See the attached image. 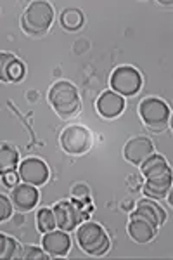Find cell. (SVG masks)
I'll list each match as a JSON object with an SVG mask.
<instances>
[{
    "label": "cell",
    "instance_id": "cell-26",
    "mask_svg": "<svg viewBox=\"0 0 173 260\" xmlns=\"http://www.w3.org/2000/svg\"><path fill=\"white\" fill-rule=\"evenodd\" d=\"M128 182H130V187H132V191H137L139 187H141V177H139V175H130Z\"/></svg>",
    "mask_w": 173,
    "mask_h": 260
},
{
    "label": "cell",
    "instance_id": "cell-25",
    "mask_svg": "<svg viewBox=\"0 0 173 260\" xmlns=\"http://www.w3.org/2000/svg\"><path fill=\"white\" fill-rule=\"evenodd\" d=\"M4 184H6L7 187H14L16 184H18V174L16 172H9V174L4 175Z\"/></svg>",
    "mask_w": 173,
    "mask_h": 260
},
{
    "label": "cell",
    "instance_id": "cell-14",
    "mask_svg": "<svg viewBox=\"0 0 173 260\" xmlns=\"http://www.w3.org/2000/svg\"><path fill=\"white\" fill-rule=\"evenodd\" d=\"M132 217H141V219L149 220L151 224H154L156 228L164 224L166 220V213L161 207H159L156 201L151 200H141L137 205H135V210L132 212Z\"/></svg>",
    "mask_w": 173,
    "mask_h": 260
},
{
    "label": "cell",
    "instance_id": "cell-5",
    "mask_svg": "<svg viewBox=\"0 0 173 260\" xmlns=\"http://www.w3.org/2000/svg\"><path fill=\"white\" fill-rule=\"evenodd\" d=\"M61 148L71 156H82L85 154L92 146V134L90 130L83 125H70L62 130L61 137Z\"/></svg>",
    "mask_w": 173,
    "mask_h": 260
},
{
    "label": "cell",
    "instance_id": "cell-3",
    "mask_svg": "<svg viewBox=\"0 0 173 260\" xmlns=\"http://www.w3.org/2000/svg\"><path fill=\"white\" fill-rule=\"evenodd\" d=\"M78 246L92 257H100L109 248V238L106 231L94 222H83L77 233Z\"/></svg>",
    "mask_w": 173,
    "mask_h": 260
},
{
    "label": "cell",
    "instance_id": "cell-2",
    "mask_svg": "<svg viewBox=\"0 0 173 260\" xmlns=\"http://www.w3.org/2000/svg\"><path fill=\"white\" fill-rule=\"evenodd\" d=\"M54 19V11L49 2H31L21 18V26L29 35H45Z\"/></svg>",
    "mask_w": 173,
    "mask_h": 260
},
{
    "label": "cell",
    "instance_id": "cell-6",
    "mask_svg": "<svg viewBox=\"0 0 173 260\" xmlns=\"http://www.w3.org/2000/svg\"><path fill=\"white\" fill-rule=\"evenodd\" d=\"M54 219L56 225L61 231H73L83 222V203L78 200H64L59 201L54 207Z\"/></svg>",
    "mask_w": 173,
    "mask_h": 260
},
{
    "label": "cell",
    "instance_id": "cell-13",
    "mask_svg": "<svg viewBox=\"0 0 173 260\" xmlns=\"http://www.w3.org/2000/svg\"><path fill=\"white\" fill-rule=\"evenodd\" d=\"M97 111L100 113V116L104 118H116L120 116L125 110V101L120 94L113 90H108L97 99Z\"/></svg>",
    "mask_w": 173,
    "mask_h": 260
},
{
    "label": "cell",
    "instance_id": "cell-18",
    "mask_svg": "<svg viewBox=\"0 0 173 260\" xmlns=\"http://www.w3.org/2000/svg\"><path fill=\"white\" fill-rule=\"evenodd\" d=\"M18 161H19V153L14 146L0 144V175L16 172Z\"/></svg>",
    "mask_w": 173,
    "mask_h": 260
},
{
    "label": "cell",
    "instance_id": "cell-4",
    "mask_svg": "<svg viewBox=\"0 0 173 260\" xmlns=\"http://www.w3.org/2000/svg\"><path fill=\"white\" fill-rule=\"evenodd\" d=\"M139 116L151 132H161L170 121V108L163 99L147 98L139 104Z\"/></svg>",
    "mask_w": 173,
    "mask_h": 260
},
{
    "label": "cell",
    "instance_id": "cell-22",
    "mask_svg": "<svg viewBox=\"0 0 173 260\" xmlns=\"http://www.w3.org/2000/svg\"><path fill=\"white\" fill-rule=\"evenodd\" d=\"M19 258L23 260H49L50 257L39 246H23L19 251Z\"/></svg>",
    "mask_w": 173,
    "mask_h": 260
},
{
    "label": "cell",
    "instance_id": "cell-17",
    "mask_svg": "<svg viewBox=\"0 0 173 260\" xmlns=\"http://www.w3.org/2000/svg\"><path fill=\"white\" fill-rule=\"evenodd\" d=\"M141 172L142 175L149 180V179H156V177H161L166 172H170V167H168L166 160L161 156V154H151L147 160L141 165Z\"/></svg>",
    "mask_w": 173,
    "mask_h": 260
},
{
    "label": "cell",
    "instance_id": "cell-24",
    "mask_svg": "<svg viewBox=\"0 0 173 260\" xmlns=\"http://www.w3.org/2000/svg\"><path fill=\"white\" fill-rule=\"evenodd\" d=\"M71 194L78 201H90L88 200V187L85 184H77V186L73 187V191H71Z\"/></svg>",
    "mask_w": 173,
    "mask_h": 260
},
{
    "label": "cell",
    "instance_id": "cell-21",
    "mask_svg": "<svg viewBox=\"0 0 173 260\" xmlns=\"http://www.w3.org/2000/svg\"><path fill=\"white\" fill-rule=\"evenodd\" d=\"M37 228H39L40 233H49V231H54L57 228L56 225V219H54V212L49 210V208H42L37 213Z\"/></svg>",
    "mask_w": 173,
    "mask_h": 260
},
{
    "label": "cell",
    "instance_id": "cell-20",
    "mask_svg": "<svg viewBox=\"0 0 173 260\" xmlns=\"http://www.w3.org/2000/svg\"><path fill=\"white\" fill-rule=\"evenodd\" d=\"M19 251L21 248L18 246V243L12 240V238L0 233V258L2 260L19 258Z\"/></svg>",
    "mask_w": 173,
    "mask_h": 260
},
{
    "label": "cell",
    "instance_id": "cell-16",
    "mask_svg": "<svg viewBox=\"0 0 173 260\" xmlns=\"http://www.w3.org/2000/svg\"><path fill=\"white\" fill-rule=\"evenodd\" d=\"M128 234L133 241L147 243L156 236V225L141 217H132L128 224Z\"/></svg>",
    "mask_w": 173,
    "mask_h": 260
},
{
    "label": "cell",
    "instance_id": "cell-7",
    "mask_svg": "<svg viewBox=\"0 0 173 260\" xmlns=\"http://www.w3.org/2000/svg\"><path fill=\"white\" fill-rule=\"evenodd\" d=\"M111 90L120 95H133L137 94L142 85L141 73L132 66H120L111 75Z\"/></svg>",
    "mask_w": 173,
    "mask_h": 260
},
{
    "label": "cell",
    "instance_id": "cell-9",
    "mask_svg": "<svg viewBox=\"0 0 173 260\" xmlns=\"http://www.w3.org/2000/svg\"><path fill=\"white\" fill-rule=\"evenodd\" d=\"M153 153H154V146L147 137H133V139L126 142L123 149L125 160L137 167H141Z\"/></svg>",
    "mask_w": 173,
    "mask_h": 260
},
{
    "label": "cell",
    "instance_id": "cell-11",
    "mask_svg": "<svg viewBox=\"0 0 173 260\" xmlns=\"http://www.w3.org/2000/svg\"><path fill=\"white\" fill-rule=\"evenodd\" d=\"M42 248L49 257H64L71 248V240L66 231H49L42 240Z\"/></svg>",
    "mask_w": 173,
    "mask_h": 260
},
{
    "label": "cell",
    "instance_id": "cell-1",
    "mask_svg": "<svg viewBox=\"0 0 173 260\" xmlns=\"http://www.w3.org/2000/svg\"><path fill=\"white\" fill-rule=\"evenodd\" d=\"M49 103L61 118H71L80 110V95L73 83L61 80L49 90Z\"/></svg>",
    "mask_w": 173,
    "mask_h": 260
},
{
    "label": "cell",
    "instance_id": "cell-23",
    "mask_svg": "<svg viewBox=\"0 0 173 260\" xmlns=\"http://www.w3.org/2000/svg\"><path fill=\"white\" fill-rule=\"evenodd\" d=\"M12 213V205H11V200L6 198L4 194H0V222L7 220Z\"/></svg>",
    "mask_w": 173,
    "mask_h": 260
},
{
    "label": "cell",
    "instance_id": "cell-12",
    "mask_svg": "<svg viewBox=\"0 0 173 260\" xmlns=\"http://www.w3.org/2000/svg\"><path fill=\"white\" fill-rule=\"evenodd\" d=\"M24 77V64L9 52H0V82H21Z\"/></svg>",
    "mask_w": 173,
    "mask_h": 260
},
{
    "label": "cell",
    "instance_id": "cell-10",
    "mask_svg": "<svg viewBox=\"0 0 173 260\" xmlns=\"http://www.w3.org/2000/svg\"><path fill=\"white\" fill-rule=\"evenodd\" d=\"M11 205L19 212H29L35 208V205L39 203V191L35 189V186L29 184H16L11 191Z\"/></svg>",
    "mask_w": 173,
    "mask_h": 260
},
{
    "label": "cell",
    "instance_id": "cell-19",
    "mask_svg": "<svg viewBox=\"0 0 173 260\" xmlns=\"http://www.w3.org/2000/svg\"><path fill=\"white\" fill-rule=\"evenodd\" d=\"M83 23H85V16L78 9H66L61 16V24L70 31L80 30L83 26Z\"/></svg>",
    "mask_w": 173,
    "mask_h": 260
},
{
    "label": "cell",
    "instance_id": "cell-15",
    "mask_svg": "<svg viewBox=\"0 0 173 260\" xmlns=\"http://www.w3.org/2000/svg\"><path fill=\"white\" fill-rule=\"evenodd\" d=\"M170 189H171V172H166L161 177L149 179L142 186L144 194L147 198H153V200L166 198V194H170Z\"/></svg>",
    "mask_w": 173,
    "mask_h": 260
},
{
    "label": "cell",
    "instance_id": "cell-8",
    "mask_svg": "<svg viewBox=\"0 0 173 260\" xmlns=\"http://www.w3.org/2000/svg\"><path fill=\"white\" fill-rule=\"evenodd\" d=\"M19 177L29 186H44L49 179V169L40 158H26L19 165Z\"/></svg>",
    "mask_w": 173,
    "mask_h": 260
},
{
    "label": "cell",
    "instance_id": "cell-27",
    "mask_svg": "<svg viewBox=\"0 0 173 260\" xmlns=\"http://www.w3.org/2000/svg\"><path fill=\"white\" fill-rule=\"evenodd\" d=\"M121 208H123L125 212H130L133 208V203L132 201H125V203H121Z\"/></svg>",
    "mask_w": 173,
    "mask_h": 260
}]
</instances>
